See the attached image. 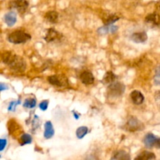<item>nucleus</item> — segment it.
Wrapping results in <instances>:
<instances>
[{"label": "nucleus", "mask_w": 160, "mask_h": 160, "mask_svg": "<svg viewBox=\"0 0 160 160\" xmlns=\"http://www.w3.org/2000/svg\"><path fill=\"white\" fill-rule=\"evenodd\" d=\"M145 128V125L142 121L134 117H131L125 123V130L129 132L140 131Z\"/></svg>", "instance_id": "3"}, {"label": "nucleus", "mask_w": 160, "mask_h": 160, "mask_svg": "<svg viewBox=\"0 0 160 160\" xmlns=\"http://www.w3.org/2000/svg\"><path fill=\"white\" fill-rule=\"evenodd\" d=\"M156 159V156L153 152L148 151H144L142 152H141L140 154L138 156L135 157V160H151V159Z\"/></svg>", "instance_id": "18"}, {"label": "nucleus", "mask_w": 160, "mask_h": 160, "mask_svg": "<svg viewBox=\"0 0 160 160\" xmlns=\"http://www.w3.org/2000/svg\"><path fill=\"white\" fill-rule=\"evenodd\" d=\"M80 80H81V82L83 83L85 85H89V84H93L94 81H95V77L93 76L92 73H91L90 71H83L82 73L80 75Z\"/></svg>", "instance_id": "8"}, {"label": "nucleus", "mask_w": 160, "mask_h": 160, "mask_svg": "<svg viewBox=\"0 0 160 160\" xmlns=\"http://www.w3.org/2000/svg\"><path fill=\"white\" fill-rule=\"evenodd\" d=\"M0 144H1V146H0V151H3V149L5 148V147L6 146L7 141H6V139L2 138L1 140H0Z\"/></svg>", "instance_id": "27"}, {"label": "nucleus", "mask_w": 160, "mask_h": 160, "mask_svg": "<svg viewBox=\"0 0 160 160\" xmlns=\"http://www.w3.org/2000/svg\"><path fill=\"white\" fill-rule=\"evenodd\" d=\"M130 97H131V100H132L133 103L135 105H141L143 103L144 100H145V97L142 95V92L140 91L134 90L130 94Z\"/></svg>", "instance_id": "11"}, {"label": "nucleus", "mask_w": 160, "mask_h": 160, "mask_svg": "<svg viewBox=\"0 0 160 160\" xmlns=\"http://www.w3.org/2000/svg\"><path fill=\"white\" fill-rule=\"evenodd\" d=\"M45 17L51 23H56L59 20V13L56 11H48L45 13Z\"/></svg>", "instance_id": "17"}, {"label": "nucleus", "mask_w": 160, "mask_h": 160, "mask_svg": "<svg viewBox=\"0 0 160 160\" xmlns=\"http://www.w3.org/2000/svg\"><path fill=\"white\" fill-rule=\"evenodd\" d=\"M54 129H53V126L50 121H47L45 123V132H44V137L46 139H49L52 138L54 135Z\"/></svg>", "instance_id": "16"}, {"label": "nucleus", "mask_w": 160, "mask_h": 160, "mask_svg": "<svg viewBox=\"0 0 160 160\" xmlns=\"http://www.w3.org/2000/svg\"><path fill=\"white\" fill-rule=\"evenodd\" d=\"M118 30V27L113 24L109 25H105V26L102 27V28H98V33L100 34H106L108 33H115L117 32Z\"/></svg>", "instance_id": "13"}, {"label": "nucleus", "mask_w": 160, "mask_h": 160, "mask_svg": "<svg viewBox=\"0 0 160 160\" xmlns=\"http://www.w3.org/2000/svg\"><path fill=\"white\" fill-rule=\"evenodd\" d=\"M154 82L157 85H160V67H158L156 70L154 76Z\"/></svg>", "instance_id": "24"}, {"label": "nucleus", "mask_w": 160, "mask_h": 160, "mask_svg": "<svg viewBox=\"0 0 160 160\" xmlns=\"http://www.w3.org/2000/svg\"><path fill=\"white\" fill-rule=\"evenodd\" d=\"M2 61L4 64L9 66V68L16 72H23L27 68L24 59L20 56H17L10 51H4L1 54Z\"/></svg>", "instance_id": "1"}, {"label": "nucleus", "mask_w": 160, "mask_h": 160, "mask_svg": "<svg viewBox=\"0 0 160 160\" xmlns=\"http://www.w3.org/2000/svg\"><path fill=\"white\" fill-rule=\"evenodd\" d=\"M131 159L129 154L123 150H119L113 153V156L111 157V159L115 160H129Z\"/></svg>", "instance_id": "15"}, {"label": "nucleus", "mask_w": 160, "mask_h": 160, "mask_svg": "<svg viewBox=\"0 0 160 160\" xmlns=\"http://www.w3.org/2000/svg\"><path fill=\"white\" fill-rule=\"evenodd\" d=\"M0 90H1V92H3L4 90H6V89H8V87L6 85V84H2V83H1V84H0Z\"/></svg>", "instance_id": "28"}, {"label": "nucleus", "mask_w": 160, "mask_h": 160, "mask_svg": "<svg viewBox=\"0 0 160 160\" xmlns=\"http://www.w3.org/2000/svg\"><path fill=\"white\" fill-rule=\"evenodd\" d=\"M36 100L34 98H28L25 100L24 103H23V107L28 108V109H33L36 106Z\"/></svg>", "instance_id": "23"}, {"label": "nucleus", "mask_w": 160, "mask_h": 160, "mask_svg": "<svg viewBox=\"0 0 160 160\" xmlns=\"http://www.w3.org/2000/svg\"><path fill=\"white\" fill-rule=\"evenodd\" d=\"M131 39L135 43H144L148 39V35L145 31L142 32H136L132 34Z\"/></svg>", "instance_id": "12"}, {"label": "nucleus", "mask_w": 160, "mask_h": 160, "mask_svg": "<svg viewBox=\"0 0 160 160\" xmlns=\"http://www.w3.org/2000/svg\"><path fill=\"white\" fill-rule=\"evenodd\" d=\"M20 145H28V144H31L32 142V138L30 134H23L20 136Z\"/></svg>", "instance_id": "22"}, {"label": "nucleus", "mask_w": 160, "mask_h": 160, "mask_svg": "<svg viewBox=\"0 0 160 160\" xmlns=\"http://www.w3.org/2000/svg\"><path fill=\"white\" fill-rule=\"evenodd\" d=\"M48 81L51 84L57 87H64L68 84L67 78L62 75H52L48 78Z\"/></svg>", "instance_id": "7"}, {"label": "nucleus", "mask_w": 160, "mask_h": 160, "mask_svg": "<svg viewBox=\"0 0 160 160\" xmlns=\"http://www.w3.org/2000/svg\"><path fill=\"white\" fill-rule=\"evenodd\" d=\"M125 91V86L120 82H113L108 87V95L110 97H119Z\"/></svg>", "instance_id": "4"}, {"label": "nucleus", "mask_w": 160, "mask_h": 160, "mask_svg": "<svg viewBox=\"0 0 160 160\" xmlns=\"http://www.w3.org/2000/svg\"><path fill=\"white\" fill-rule=\"evenodd\" d=\"M4 20L7 26L12 27L17 22V14L13 11H10L5 15Z\"/></svg>", "instance_id": "14"}, {"label": "nucleus", "mask_w": 160, "mask_h": 160, "mask_svg": "<svg viewBox=\"0 0 160 160\" xmlns=\"http://www.w3.org/2000/svg\"><path fill=\"white\" fill-rule=\"evenodd\" d=\"M117 76L112 71H108L103 77V83L106 84H110L115 81Z\"/></svg>", "instance_id": "19"}, {"label": "nucleus", "mask_w": 160, "mask_h": 160, "mask_svg": "<svg viewBox=\"0 0 160 160\" xmlns=\"http://www.w3.org/2000/svg\"><path fill=\"white\" fill-rule=\"evenodd\" d=\"M48 100H44V101H42V102L39 104V108H40L42 111H45L48 109Z\"/></svg>", "instance_id": "26"}, {"label": "nucleus", "mask_w": 160, "mask_h": 160, "mask_svg": "<svg viewBox=\"0 0 160 160\" xmlns=\"http://www.w3.org/2000/svg\"><path fill=\"white\" fill-rule=\"evenodd\" d=\"M62 34H59L57 31L54 29V28H48L47 30V32L45 34V40L47 42H54V41L57 40L59 39V38L61 37Z\"/></svg>", "instance_id": "9"}, {"label": "nucleus", "mask_w": 160, "mask_h": 160, "mask_svg": "<svg viewBox=\"0 0 160 160\" xmlns=\"http://www.w3.org/2000/svg\"><path fill=\"white\" fill-rule=\"evenodd\" d=\"M88 128L87 127H80V128H78V130H77L76 135L77 137H78V138L81 139L88 134Z\"/></svg>", "instance_id": "21"}, {"label": "nucleus", "mask_w": 160, "mask_h": 160, "mask_svg": "<svg viewBox=\"0 0 160 160\" xmlns=\"http://www.w3.org/2000/svg\"><path fill=\"white\" fill-rule=\"evenodd\" d=\"M20 103V100H18V101H13L11 102L9 105V107H8V110L9 111H15L16 107L17 106H18Z\"/></svg>", "instance_id": "25"}, {"label": "nucleus", "mask_w": 160, "mask_h": 160, "mask_svg": "<svg viewBox=\"0 0 160 160\" xmlns=\"http://www.w3.org/2000/svg\"><path fill=\"white\" fill-rule=\"evenodd\" d=\"M29 3L27 0H12L9 2V7L11 9H17L19 13H23L26 12Z\"/></svg>", "instance_id": "5"}, {"label": "nucleus", "mask_w": 160, "mask_h": 160, "mask_svg": "<svg viewBox=\"0 0 160 160\" xmlns=\"http://www.w3.org/2000/svg\"><path fill=\"white\" fill-rule=\"evenodd\" d=\"M73 116H74V117H75V118H76V119H78V118H79V114H78V113H77V112H73Z\"/></svg>", "instance_id": "29"}, {"label": "nucleus", "mask_w": 160, "mask_h": 160, "mask_svg": "<svg viewBox=\"0 0 160 160\" xmlns=\"http://www.w3.org/2000/svg\"><path fill=\"white\" fill-rule=\"evenodd\" d=\"M119 19H120V17H118L116 14H109V15L106 16L105 19H103V21H104L105 25H109L115 23Z\"/></svg>", "instance_id": "20"}, {"label": "nucleus", "mask_w": 160, "mask_h": 160, "mask_svg": "<svg viewBox=\"0 0 160 160\" xmlns=\"http://www.w3.org/2000/svg\"><path fill=\"white\" fill-rule=\"evenodd\" d=\"M145 21L148 24H152L155 26H159L160 25V13L159 12H153L146 16Z\"/></svg>", "instance_id": "10"}, {"label": "nucleus", "mask_w": 160, "mask_h": 160, "mask_svg": "<svg viewBox=\"0 0 160 160\" xmlns=\"http://www.w3.org/2000/svg\"><path fill=\"white\" fill-rule=\"evenodd\" d=\"M143 142L147 148H151L156 147L157 148H160V138H156L154 134L151 133H148L145 135Z\"/></svg>", "instance_id": "6"}, {"label": "nucleus", "mask_w": 160, "mask_h": 160, "mask_svg": "<svg viewBox=\"0 0 160 160\" xmlns=\"http://www.w3.org/2000/svg\"><path fill=\"white\" fill-rule=\"evenodd\" d=\"M7 39L10 43L19 45V44L26 43L31 40V35L23 31H15L8 35Z\"/></svg>", "instance_id": "2"}]
</instances>
